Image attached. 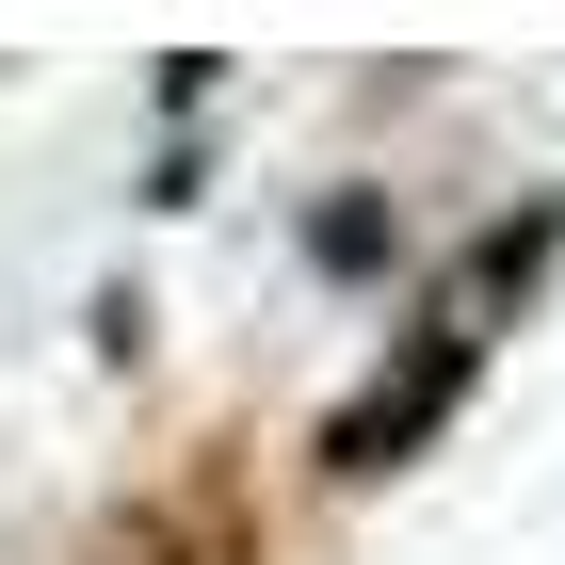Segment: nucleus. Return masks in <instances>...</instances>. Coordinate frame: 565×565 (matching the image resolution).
<instances>
[{
  "label": "nucleus",
  "instance_id": "nucleus-1",
  "mask_svg": "<svg viewBox=\"0 0 565 565\" xmlns=\"http://www.w3.org/2000/svg\"><path fill=\"white\" fill-rule=\"evenodd\" d=\"M469 372H484V355L452 340V323H404V372H372V388L323 420V484H388L404 452H420V436L469 404Z\"/></svg>",
  "mask_w": 565,
  "mask_h": 565
},
{
  "label": "nucleus",
  "instance_id": "nucleus-2",
  "mask_svg": "<svg viewBox=\"0 0 565 565\" xmlns=\"http://www.w3.org/2000/svg\"><path fill=\"white\" fill-rule=\"evenodd\" d=\"M550 243H565V211H518V226H484L469 259H452V291L420 307V323H452V340H501V307H533V275H550Z\"/></svg>",
  "mask_w": 565,
  "mask_h": 565
},
{
  "label": "nucleus",
  "instance_id": "nucleus-3",
  "mask_svg": "<svg viewBox=\"0 0 565 565\" xmlns=\"http://www.w3.org/2000/svg\"><path fill=\"white\" fill-rule=\"evenodd\" d=\"M307 259H323V275H372V259H404V211H323V226H307Z\"/></svg>",
  "mask_w": 565,
  "mask_h": 565
}]
</instances>
